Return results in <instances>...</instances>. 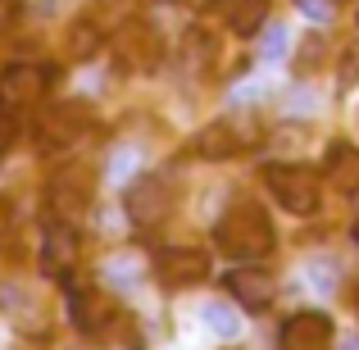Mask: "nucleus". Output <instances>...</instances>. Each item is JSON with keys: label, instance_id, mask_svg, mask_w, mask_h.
Instances as JSON below:
<instances>
[{"label": "nucleus", "instance_id": "obj_1", "mask_svg": "<svg viewBox=\"0 0 359 350\" xmlns=\"http://www.w3.org/2000/svg\"><path fill=\"white\" fill-rule=\"evenodd\" d=\"M214 241H219V250L232 255V260H264V255L273 250V223L255 201H241L219 219Z\"/></svg>", "mask_w": 359, "mask_h": 350}, {"label": "nucleus", "instance_id": "obj_2", "mask_svg": "<svg viewBox=\"0 0 359 350\" xmlns=\"http://www.w3.org/2000/svg\"><path fill=\"white\" fill-rule=\"evenodd\" d=\"M264 182L278 196L282 210H291V214H318V205H323V177L305 164H269Z\"/></svg>", "mask_w": 359, "mask_h": 350}, {"label": "nucleus", "instance_id": "obj_3", "mask_svg": "<svg viewBox=\"0 0 359 350\" xmlns=\"http://www.w3.org/2000/svg\"><path fill=\"white\" fill-rule=\"evenodd\" d=\"M91 191H96V177H91V168L82 164H64L60 173L46 182V210L55 214V219H82L91 205Z\"/></svg>", "mask_w": 359, "mask_h": 350}, {"label": "nucleus", "instance_id": "obj_4", "mask_svg": "<svg viewBox=\"0 0 359 350\" xmlns=\"http://www.w3.org/2000/svg\"><path fill=\"white\" fill-rule=\"evenodd\" d=\"M91 128V114L87 105H78V100H60V105H50L41 119H36V141H41L46 150H69L73 141H82Z\"/></svg>", "mask_w": 359, "mask_h": 350}, {"label": "nucleus", "instance_id": "obj_5", "mask_svg": "<svg viewBox=\"0 0 359 350\" xmlns=\"http://www.w3.org/2000/svg\"><path fill=\"white\" fill-rule=\"evenodd\" d=\"M123 205H128L132 223H141V228H159V223L168 219V210H173V191L164 187V177H137V182H128V191H123Z\"/></svg>", "mask_w": 359, "mask_h": 350}, {"label": "nucleus", "instance_id": "obj_6", "mask_svg": "<svg viewBox=\"0 0 359 350\" xmlns=\"http://www.w3.org/2000/svg\"><path fill=\"white\" fill-rule=\"evenodd\" d=\"M223 287H228V296L237 300L241 309H250V314L269 309L273 296H278V282H273L264 269H255V264H245V269H232L228 278H223Z\"/></svg>", "mask_w": 359, "mask_h": 350}, {"label": "nucleus", "instance_id": "obj_7", "mask_svg": "<svg viewBox=\"0 0 359 350\" xmlns=\"http://www.w3.org/2000/svg\"><path fill=\"white\" fill-rule=\"evenodd\" d=\"M155 278L164 287H196L210 278V260L201 250H159L155 255Z\"/></svg>", "mask_w": 359, "mask_h": 350}, {"label": "nucleus", "instance_id": "obj_8", "mask_svg": "<svg viewBox=\"0 0 359 350\" xmlns=\"http://www.w3.org/2000/svg\"><path fill=\"white\" fill-rule=\"evenodd\" d=\"M332 346V318L305 309V314H291L282 328V350H327Z\"/></svg>", "mask_w": 359, "mask_h": 350}, {"label": "nucleus", "instance_id": "obj_9", "mask_svg": "<svg viewBox=\"0 0 359 350\" xmlns=\"http://www.w3.org/2000/svg\"><path fill=\"white\" fill-rule=\"evenodd\" d=\"M41 91H46V69H36V64H9V69L0 73V100H5L9 109L36 105Z\"/></svg>", "mask_w": 359, "mask_h": 350}, {"label": "nucleus", "instance_id": "obj_10", "mask_svg": "<svg viewBox=\"0 0 359 350\" xmlns=\"http://www.w3.org/2000/svg\"><path fill=\"white\" fill-rule=\"evenodd\" d=\"M250 137H255V132H241V128H237V119H219V123H210V128L196 132L191 150H196L201 159H232Z\"/></svg>", "mask_w": 359, "mask_h": 350}, {"label": "nucleus", "instance_id": "obj_11", "mask_svg": "<svg viewBox=\"0 0 359 350\" xmlns=\"http://www.w3.org/2000/svg\"><path fill=\"white\" fill-rule=\"evenodd\" d=\"M78 250H82V241H78V228H73L69 219H55L50 228H46V236H41L46 273H69L73 264H78Z\"/></svg>", "mask_w": 359, "mask_h": 350}, {"label": "nucleus", "instance_id": "obj_12", "mask_svg": "<svg viewBox=\"0 0 359 350\" xmlns=\"http://www.w3.org/2000/svg\"><path fill=\"white\" fill-rule=\"evenodd\" d=\"M69 318H73L78 332L96 337L100 328L114 318V300H109L105 291H96V287H82V291H73V296H69Z\"/></svg>", "mask_w": 359, "mask_h": 350}, {"label": "nucleus", "instance_id": "obj_13", "mask_svg": "<svg viewBox=\"0 0 359 350\" xmlns=\"http://www.w3.org/2000/svg\"><path fill=\"white\" fill-rule=\"evenodd\" d=\"M118 55H123L128 64H137V69H146V64L159 60V36L150 32L146 23H132L128 32L118 36Z\"/></svg>", "mask_w": 359, "mask_h": 350}, {"label": "nucleus", "instance_id": "obj_14", "mask_svg": "<svg viewBox=\"0 0 359 350\" xmlns=\"http://www.w3.org/2000/svg\"><path fill=\"white\" fill-rule=\"evenodd\" d=\"M228 23L237 36H255L269 27V0H228Z\"/></svg>", "mask_w": 359, "mask_h": 350}, {"label": "nucleus", "instance_id": "obj_15", "mask_svg": "<svg viewBox=\"0 0 359 350\" xmlns=\"http://www.w3.org/2000/svg\"><path fill=\"white\" fill-rule=\"evenodd\" d=\"M327 182L337 191H355L359 187V150L355 146H332V155H327Z\"/></svg>", "mask_w": 359, "mask_h": 350}, {"label": "nucleus", "instance_id": "obj_16", "mask_svg": "<svg viewBox=\"0 0 359 350\" xmlns=\"http://www.w3.org/2000/svg\"><path fill=\"white\" fill-rule=\"evenodd\" d=\"M96 46H100V32H96V27L78 23V27L69 32V51H73V60H91V55H96Z\"/></svg>", "mask_w": 359, "mask_h": 350}, {"label": "nucleus", "instance_id": "obj_17", "mask_svg": "<svg viewBox=\"0 0 359 350\" xmlns=\"http://www.w3.org/2000/svg\"><path fill=\"white\" fill-rule=\"evenodd\" d=\"M259 55L269 64H278L282 55H287V32H282V27H264V46H259Z\"/></svg>", "mask_w": 359, "mask_h": 350}, {"label": "nucleus", "instance_id": "obj_18", "mask_svg": "<svg viewBox=\"0 0 359 350\" xmlns=\"http://www.w3.org/2000/svg\"><path fill=\"white\" fill-rule=\"evenodd\" d=\"M14 137H18V119H14V109L0 100V155L14 146Z\"/></svg>", "mask_w": 359, "mask_h": 350}, {"label": "nucleus", "instance_id": "obj_19", "mask_svg": "<svg viewBox=\"0 0 359 350\" xmlns=\"http://www.w3.org/2000/svg\"><path fill=\"white\" fill-rule=\"evenodd\" d=\"M205 323H210L214 332H223V337H232V332H237V318H232L228 309H219V305H210V309H205Z\"/></svg>", "mask_w": 359, "mask_h": 350}, {"label": "nucleus", "instance_id": "obj_20", "mask_svg": "<svg viewBox=\"0 0 359 350\" xmlns=\"http://www.w3.org/2000/svg\"><path fill=\"white\" fill-rule=\"evenodd\" d=\"M300 9H305L309 18H327V14H332V9H327L323 0H300Z\"/></svg>", "mask_w": 359, "mask_h": 350}, {"label": "nucleus", "instance_id": "obj_21", "mask_svg": "<svg viewBox=\"0 0 359 350\" xmlns=\"http://www.w3.org/2000/svg\"><path fill=\"white\" fill-rule=\"evenodd\" d=\"M9 18H14V0H0V27H5Z\"/></svg>", "mask_w": 359, "mask_h": 350}, {"label": "nucleus", "instance_id": "obj_22", "mask_svg": "<svg viewBox=\"0 0 359 350\" xmlns=\"http://www.w3.org/2000/svg\"><path fill=\"white\" fill-rule=\"evenodd\" d=\"M5 223H9V205L0 201V228H5Z\"/></svg>", "mask_w": 359, "mask_h": 350}, {"label": "nucleus", "instance_id": "obj_23", "mask_svg": "<svg viewBox=\"0 0 359 350\" xmlns=\"http://www.w3.org/2000/svg\"><path fill=\"white\" fill-rule=\"evenodd\" d=\"M355 314H359V291H355Z\"/></svg>", "mask_w": 359, "mask_h": 350}, {"label": "nucleus", "instance_id": "obj_24", "mask_svg": "<svg viewBox=\"0 0 359 350\" xmlns=\"http://www.w3.org/2000/svg\"><path fill=\"white\" fill-rule=\"evenodd\" d=\"M355 241H359V223H355Z\"/></svg>", "mask_w": 359, "mask_h": 350}]
</instances>
